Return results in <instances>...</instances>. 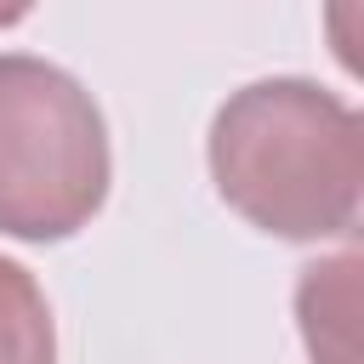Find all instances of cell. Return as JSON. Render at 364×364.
Listing matches in <instances>:
<instances>
[{"instance_id": "6da1fadb", "label": "cell", "mask_w": 364, "mask_h": 364, "mask_svg": "<svg viewBox=\"0 0 364 364\" xmlns=\"http://www.w3.org/2000/svg\"><path fill=\"white\" fill-rule=\"evenodd\" d=\"M228 210L273 239H341L364 199V119L301 74L239 85L205 136Z\"/></svg>"}, {"instance_id": "7a4b0ae2", "label": "cell", "mask_w": 364, "mask_h": 364, "mask_svg": "<svg viewBox=\"0 0 364 364\" xmlns=\"http://www.w3.org/2000/svg\"><path fill=\"white\" fill-rule=\"evenodd\" d=\"M108 125L91 91L28 51H0V233L51 245L108 199Z\"/></svg>"}, {"instance_id": "3957f363", "label": "cell", "mask_w": 364, "mask_h": 364, "mask_svg": "<svg viewBox=\"0 0 364 364\" xmlns=\"http://www.w3.org/2000/svg\"><path fill=\"white\" fill-rule=\"evenodd\" d=\"M353 313H358V256L341 250L330 262L301 267L296 318L313 364H353Z\"/></svg>"}, {"instance_id": "277c9868", "label": "cell", "mask_w": 364, "mask_h": 364, "mask_svg": "<svg viewBox=\"0 0 364 364\" xmlns=\"http://www.w3.org/2000/svg\"><path fill=\"white\" fill-rule=\"evenodd\" d=\"M0 364H57V318L40 279L0 256Z\"/></svg>"}]
</instances>
